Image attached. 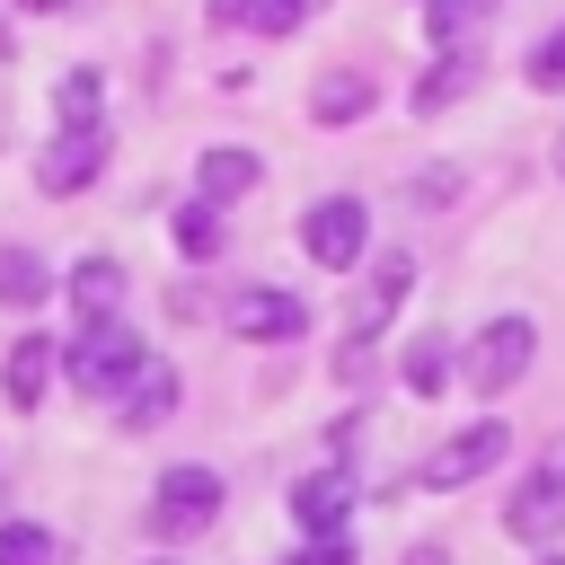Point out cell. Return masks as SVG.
<instances>
[{
    "instance_id": "obj_1",
    "label": "cell",
    "mask_w": 565,
    "mask_h": 565,
    "mask_svg": "<svg viewBox=\"0 0 565 565\" xmlns=\"http://www.w3.org/2000/svg\"><path fill=\"white\" fill-rule=\"evenodd\" d=\"M530 353H539V327L530 318H486L477 335H468V353H459V371H468V388H486V397H503L521 371H530Z\"/></svg>"
},
{
    "instance_id": "obj_2",
    "label": "cell",
    "mask_w": 565,
    "mask_h": 565,
    "mask_svg": "<svg viewBox=\"0 0 565 565\" xmlns=\"http://www.w3.org/2000/svg\"><path fill=\"white\" fill-rule=\"evenodd\" d=\"M62 362H71V388H124L132 371H141V335L124 327V318H97V327H79L71 344H62Z\"/></svg>"
},
{
    "instance_id": "obj_3",
    "label": "cell",
    "mask_w": 565,
    "mask_h": 565,
    "mask_svg": "<svg viewBox=\"0 0 565 565\" xmlns=\"http://www.w3.org/2000/svg\"><path fill=\"white\" fill-rule=\"evenodd\" d=\"M212 521H221V477L194 468V459H177V468L159 477V494H150V530H159V539H203Z\"/></svg>"
},
{
    "instance_id": "obj_4",
    "label": "cell",
    "mask_w": 565,
    "mask_h": 565,
    "mask_svg": "<svg viewBox=\"0 0 565 565\" xmlns=\"http://www.w3.org/2000/svg\"><path fill=\"white\" fill-rule=\"evenodd\" d=\"M503 530H512V539H556V530H565V441H556V450H547V459L512 486Z\"/></svg>"
},
{
    "instance_id": "obj_5",
    "label": "cell",
    "mask_w": 565,
    "mask_h": 565,
    "mask_svg": "<svg viewBox=\"0 0 565 565\" xmlns=\"http://www.w3.org/2000/svg\"><path fill=\"white\" fill-rule=\"evenodd\" d=\"M362 238H371V212H362L353 194H327V203H309V221H300V247H309L327 274L362 265Z\"/></svg>"
},
{
    "instance_id": "obj_6",
    "label": "cell",
    "mask_w": 565,
    "mask_h": 565,
    "mask_svg": "<svg viewBox=\"0 0 565 565\" xmlns=\"http://www.w3.org/2000/svg\"><path fill=\"white\" fill-rule=\"evenodd\" d=\"M97 168H106V124H62L44 141V159H35V185L44 194H79Z\"/></svg>"
},
{
    "instance_id": "obj_7",
    "label": "cell",
    "mask_w": 565,
    "mask_h": 565,
    "mask_svg": "<svg viewBox=\"0 0 565 565\" xmlns=\"http://www.w3.org/2000/svg\"><path fill=\"white\" fill-rule=\"evenodd\" d=\"M503 450H512V433H503V424L486 415V424H468L459 441H441V450L424 459V486H433V494H450V486H468V477H486V468H494Z\"/></svg>"
},
{
    "instance_id": "obj_8",
    "label": "cell",
    "mask_w": 565,
    "mask_h": 565,
    "mask_svg": "<svg viewBox=\"0 0 565 565\" xmlns=\"http://www.w3.org/2000/svg\"><path fill=\"white\" fill-rule=\"evenodd\" d=\"M291 521H300L309 539H344V521H353V468L327 459L318 477H300V486H291Z\"/></svg>"
},
{
    "instance_id": "obj_9",
    "label": "cell",
    "mask_w": 565,
    "mask_h": 565,
    "mask_svg": "<svg viewBox=\"0 0 565 565\" xmlns=\"http://www.w3.org/2000/svg\"><path fill=\"white\" fill-rule=\"evenodd\" d=\"M406 282H415V256H397V247H388V256L371 265V282L353 291V318H344L353 335H344V344H371V335H380V327L397 318V300H406Z\"/></svg>"
},
{
    "instance_id": "obj_10",
    "label": "cell",
    "mask_w": 565,
    "mask_h": 565,
    "mask_svg": "<svg viewBox=\"0 0 565 565\" xmlns=\"http://www.w3.org/2000/svg\"><path fill=\"white\" fill-rule=\"evenodd\" d=\"M230 327H238L247 344H291V335L309 327V309H300L291 291H274V282H256V291H238V300H230Z\"/></svg>"
},
{
    "instance_id": "obj_11",
    "label": "cell",
    "mask_w": 565,
    "mask_h": 565,
    "mask_svg": "<svg viewBox=\"0 0 565 565\" xmlns=\"http://www.w3.org/2000/svg\"><path fill=\"white\" fill-rule=\"evenodd\" d=\"M256 177H265V159H256V150H238V141H221V150H203V159H194V203H212V212H221V203H238Z\"/></svg>"
},
{
    "instance_id": "obj_12",
    "label": "cell",
    "mask_w": 565,
    "mask_h": 565,
    "mask_svg": "<svg viewBox=\"0 0 565 565\" xmlns=\"http://www.w3.org/2000/svg\"><path fill=\"white\" fill-rule=\"evenodd\" d=\"M115 415H124L132 433H150V424H168V415H177V371H168V362H141V371L124 380V397H115Z\"/></svg>"
},
{
    "instance_id": "obj_13",
    "label": "cell",
    "mask_w": 565,
    "mask_h": 565,
    "mask_svg": "<svg viewBox=\"0 0 565 565\" xmlns=\"http://www.w3.org/2000/svg\"><path fill=\"white\" fill-rule=\"evenodd\" d=\"M71 309H79V327L115 318V309H124V265H115V256H79V265H71Z\"/></svg>"
},
{
    "instance_id": "obj_14",
    "label": "cell",
    "mask_w": 565,
    "mask_h": 565,
    "mask_svg": "<svg viewBox=\"0 0 565 565\" xmlns=\"http://www.w3.org/2000/svg\"><path fill=\"white\" fill-rule=\"evenodd\" d=\"M371 97H380L371 71H327V79L309 88V115H318V124H353V115H371Z\"/></svg>"
},
{
    "instance_id": "obj_15",
    "label": "cell",
    "mask_w": 565,
    "mask_h": 565,
    "mask_svg": "<svg viewBox=\"0 0 565 565\" xmlns=\"http://www.w3.org/2000/svg\"><path fill=\"white\" fill-rule=\"evenodd\" d=\"M53 362H62V353H53L44 335H18V344H9V406H18V415H26V406H44Z\"/></svg>"
},
{
    "instance_id": "obj_16",
    "label": "cell",
    "mask_w": 565,
    "mask_h": 565,
    "mask_svg": "<svg viewBox=\"0 0 565 565\" xmlns=\"http://www.w3.org/2000/svg\"><path fill=\"white\" fill-rule=\"evenodd\" d=\"M494 9H503V0H433V9H424V26H433V44H441V53H468V35H477Z\"/></svg>"
},
{
    "instance_id": "obj_17",
    "label": "cell",
    "mask_w": 565,
    "mask_h": 565,
    "mask_svg": "<svg viewBox=\"0 0 565 565\" xmlns=\"http://www.w3.org/2000/svg\"><path fill=\"white\" fill-rule=\"evenodd\" d=\"M468 79H477V62H468V53H441V62L415 79V115H441L450 97H468Z\"/></svg>"
},
{
    "instance_id": "obj_18",
    "label": "cell",
    "mask_w": 565,
    "mask_h": 565,
    "mask_svg": "<svg viewBox=\"0 0 565 565\" xmlns=\"http://www.w3.org/2000/svg\"><path fill=\"white\" fill-rule=\"evenodd\" d=\"M44 291H53V274H44L26 247H0V300H9V309H35Z\"/></svg>"
},
{
    "instance_id": "obj_19",
    "label": "cell",
    "mask_w": 565,
    "mask_h": 565,
    "mask_svg": "<svg viewBox=\"0 0 565 565\" xmlns=\"http://www.w3.org/2000/svg\"><path fill=\"white\" fill-rule=\"evenodd\" d=\"M441 380H450V335H415L406 344V388L415 397H441Z\"/></svg>"
},
{
    "instance_id": "obj_20",
    "label": "cell",
    "mask_w": 565,
    "mask_h": 565,
    "mask_svg": "<svg viewBox=\"0 0 565 565\" xmlns=\"http://www.w3.org/2000/svg\"><path fill=\"white\" fill-rule=\"evenodd\" d=\"M177 256H194V265L221 256V212H212V203H185V212H177Z\"/></svg>"
},
{
    "instance_id": "obj_21",
    "label": "cell",
    "mask_w": 565,
    "mask_h": 565,
    "mask_svg": "<svg viewBox=\"0 0 565 565\" xmlns=\"http://www.w3.org/2000/svg\"><path fill=\"white\" fill-rule=\"evenodd\" d=\"M53 115L62 124H97V71H62L53 79Z\"/></svg>"
},
{
    "instance_id": "obj_22",
    "label": "cell",
    "mask_w": 565,
    "mask_h": 565,
    "mask_svg": "<svg viewBox=\"0 0 565 565\" xmlns=\"http://www.w3.org/2000/svg\"><path fill=\"white\" fill-rule=\"evenodd\" d=\"M0 565H53V530L9 521V530H0Z\"/></svg>"
},
{
    "instance_id": "obj_23",
    "label": "cell",
    "mask_w": 565,
    "mask_h": 565,
    "mask_svg": "<svg viewBox=\"0 0 565 565\" xmlns=\"http://www.w3.org/2000/svg\"><path fill=\"white\" fill-rule=\"evenodd\" d=\"M530 88H565V26H556L539 53H530Z\"/></svg>"
},
{
    "instance_id": "obj_24",
    "label": "cell",
    "mask_w": 565,
    "mask_h": 565,
    "mask_svg": "<svg viewBox=\"0 0 565 565\" xmlns=\"http://www.w3.org/2000/svg\"><path fill=\"white\" fill-rule=\"evenodd\" d=\"M291 565H353V547L344 539H309V556H291Z\"/></svg>"
},
{
    "instance_id": "obj_25",
    "label": "cell",
    "mask_w": 565,
    "mask_h": 565,
    "mask_svg": "<svg viewBox=\"0 0 565 565\" xmlns=\"http://www.w3.org/2000/svg\"><path fill=\"white\" fill-rule=\"evenodd\" d=\"M212 18L221 26H247V0H212Z\"/></svg>"
},
{
    "instance_id": "obj_26",
    "label": "cell",
    "mask_w": 565,
    "mask_h": 565,
    "mask_svg": "<svg viewBox=\"0 0 565 565\" xmlns=\"http://www.w3.org/2000/svg\"><path fill=\"white\" fill-rule=\"evenodd\" d=\"M309 9H327V0H291V18H309Z\"/></svg>"
},
{
    "instance_id": "obj_27",
    "label": "cell",
    "mask_w": 565,
    "mask_h": 565,
    "mask_svg": "<svg viewBox=\"0 0 565 565\" xmlns=\"http://www.w3.org/2000/svg\"><path fill=\"white\" fill-rule=\"evenodd\" d=\"M556 177H565V132H556Z\"/></svg>"
},
{
    "instance_id": "obj_28",
    "label": "cell",
    "mask_w": 565,
    "mask_h": 565,
    "mask_svg": "<svg viewBox=\"0 0 565 565\" xmlns=\"http://www.w3.org/2000/svg\"><path fill=\"white\" fill-rule=\"evenodd\" d=\"M26 9H71V0H26Z\"/></svg>"
},
{
    "instance_id": "obj_29",
    "label": "cell",
    "mask_w": 565,
    "mask_h": 565,
    "mask_svg": "<svg viewBox=\"0 0 565 565\" xmlns=\"http://www.w3.org/2000/svg\"><path fill=\"white\" fill-rule=\"evenodd\" d=\"M547 565H565V556H547Z\"/></svg>"
}]
</instances>
